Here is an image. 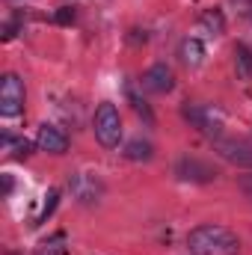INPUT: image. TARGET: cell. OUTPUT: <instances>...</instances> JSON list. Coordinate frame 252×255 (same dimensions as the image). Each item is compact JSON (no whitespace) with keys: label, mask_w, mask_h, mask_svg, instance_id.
I'll return each mask as SVG.
<instances>
[{"label":"cell","mask_w":252,"mask_h":255,"mask_svg":"<svg viewBox=\"0 0 252 255\" xmlns=\"http://www.w3.org/2000/svg\"><path fill=\"white\" fill-rule=\"evenodd\" d=\"M190 255H238L241 241L232 229L217 226V223H202L187 235Z\"/></svg>","instance_id":"cell-1"},{"label":"cell","mask_w":252,"mask_h":255,"mask_svg":"<svg viewBox=\"0 0 252 255\" xmlns=\"http://www.w3.org/2000/svg\"><path fill=\"white\" fill-rule=\"evenodd\" d=\"M92 130H95V139L104 148H119V142H122V116H119L116 104H110V101L98 104L95 119H92Z\"/></svg>","instance_id":"cell-2"},{"label":"cell","mask_w":252,"mask_h":255,"mask_svg":"<svg viewBox=\"0 0 252 255\" xmlns=\"http://www.w3.org/2000/svg\"><path fill=\"white\" fill-rule=\"evenodd\" d=\"M24 101H27V89H24V80L18 74H3L0 80V116L3 119H15L24 113Z\"/></svg>","instance_id":"cell-3"},{"label":"cell","mask_w":252,"mask_h":255,"mask_svg":"<svg viewBox=\"0 0 252 255\" xmlns=\"http://www.w3.org/2000/svg\"><path fill=\"white\" fill-rule=\"evenodd\" d=\"M184 119H187L196 130H202L205 136H211V139H220V136H223V119H220V113H217L214 107L187 104V107H184Z\"/></svg>","instance_id":"cell-4"},{"label":"cell","mask_w":252,"mask_h":255,"mask_svg":"<svg viewBox=\"0 0 252 255\" xmlns=\"http://www.w3.org/2000/svg\"><path fill=\"white\" fill-rule=\"evenodd\" d=\"M214 148L220 151L223 160H229V163H235V166H250L252 169V142L250 139L220 136V139H214Z\"/></svg>","instance_id":"cell-5"},{"label":"cell","mask_w":252,"mask_h":255,"mask_svg":"<svg viewBox=\"0 0 252 255\" xmlns=\"http://www.w3.org/2000/svg\"><path fill=\"white\" fill-rule=\"evenodd\" d=\"M175 175H178L181 181H190V184H208V181L217 178V169H214L211 163L199 160V157H181V160L175 163Z\"/></svg>","instance_id":"cell-6"},{"label":"cell","mask_w":252,"mask_h":255,"mask_svg":"<svg viewBox=\"0 0 252 255\" xmlns=\"http://www.w3.org/2000/svg\"><path fill=\"white\" fill-rule=\"evenodd\" d=\"M142 89L145 92H154V95H166V92H172V86H175V74H172V68L166 63H154L151 68H145L142 71Z\"/></svg>","instance_id":"cell-7"},{"label":"cell","mask_w":252,"mask_h":255,"mask_svg":"<svg viewBox=\"0 0 252 255\" xmlns=\"http://www.w3.org/2000/svg\"><path fill=\"white\" fill-rule=\"evenodd\" d=\"M68 187H71L74 199H77L80 205H95L98 196H101V184H98V178L89 175V172H74V175L68 178Z\"/></svg>","instance_id":"cell-8"},{"label":"cell","mask_w":252,"mask_h":255,"mask_svg":"<svg viewBox=\"0 0 252 255\" xmlns=\"http://www.w3.org/2000/svg\"><path fill=\"white\" fill-rule=\"evenodd\" d=\"M36 145H39V151H48V154H65L68 151V133L63 128L45 122L36 133Z\"/></svg>","instance_id":"cell-9"},{"label":"cell","mask_w":252,"mask_h":255,"mask_svg":"<svg viewBox=\"0 0 252 255\" xmlns=\"http://www.w3.org/2000/svg\"><path fill=\"white\" fill-rule=\"evenodd\" d=\"M178 57H181V63L190 65V68L202 65V60H205V45H202V39H196V36H187V39L178 45Z\"/></svg>","instance_id":"cell-10"},{"label":"cell","mask_w":252,"mask_h":255,"mask_svg":"<svg viewBox=\"0 0 252 255\" xmlns=\"http://www.w3.org/2000/svg\"><path fill=\"white\" fill-rule=\"evenodd\" d=\"M125 157L127 160H151L154 157V145L148 139H130L125 145Z\"/></svg>","instance_id":"cell-11"},{"label":"cell","mask_w":252,"mask_h":255,"mask_svg":"<svg viewBox=\"0 0 252 255\" xmlns=\"http://www.w3.org/2000/svg\"><path fill=\"white\" fill-rule=\"evenodd\" d=\"M199 24H202L211 36H220V33L226 30V18H223L220 9H205V12L199 15Z\"/></svg>","instance_id":"cell-12"},{"label":"cell","mask_w":252,"mask_h":255,"mask_svg":"<svg viewBox=\"0 0 252 255\" xmlns=\"http://www.w3.org/2000/svg\"><path fill=\"white\" fill-rule=\"evenodd\" d=\"M235 68H238V77H244V80L252 77V51L247 45L235 48Z\"/></svg>","instance_id":"cell-13"},{"label":"cell","mask_w":252,"mask_h":255,"mask_svg":"<svg viewBox=\"0 0 252 255\" xmlns=\"http://www.w3.org/2000/svg\"><path fill=\"white\" fill-rule=\"evenodd\" d=\"M3 148H6L9 154L21 157V154H27V151H30V142H27V139H15L12 133H3Z\"/></svg>","instance_id":"cell-14"},{"label":"cell","mask_w":252,"mask_h":255,"mask_svg":"<svg viewBox=\"0 0 252 255\" xmlns=\"http://www.w3.org/2000/svg\"><path fill=\"white\" fill-rule=\"evenodd\" d=\"M36 255H68V250L63 247V238H57V241H45L36 250Z\"/></svg>","instance_id":"cell-15"},{"label":"cell","mask_w":252,"mask_h":255,"mask_svg":"<svg viewBox=\"0 0 252 255\" xmlns=\"http://www.w3.org/2000/svg\"><path fill=\"white\" fill-rule=\"evenodd\" d=\"M57 199H60V193H57V190H51V193H48V202H45L42 214L36 217V226H42V223H45V220H48V217L54 214V208H57Z\"/></svg>","instance_id":"cell-16"},{"label":"cell","mask_w":252,"mask_h":255,"mask_svg":"<svg viewBox=\"0 0 252 255\" xmlns=\"http://www.w3.org/2000/svg\"><path fill=\"white\" fill-rule=\"evenodd\" d=\"M238 190L252 202V172H247V175H241V178H238Z\"/></svg>","instance_id":"cell-17"},{"label":"cell","mask_w":252,"mask_h":255,"mask_svg":"<svg viewBox=\"0 0 252 255\" xmlns=\"http://www.w3.org/2000/svg\"><path fill=\"white\" fill-rule=\"evenodd\" d=\"M74 21V9L71 6H63L60 12H57V24H71Z\"/></svg>","instance_id":"cell-18"},{"label":"cell","mask_w":252,"mask_h":255,"mask_svg":"<svg viewBox=\"0 0 252 255\" xmlns=\"http://www.w3.org/2000/svg\"><path fill=\"white\" fill-rule=\"evenodd\" d=\"M3 190H6V193L12 190V178H9V175H3Z\"/></svg>","instance_id":"cell-19"}]
</instances>
